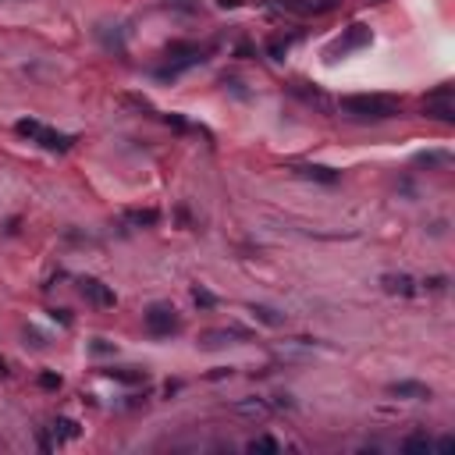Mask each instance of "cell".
<instances>
[{
    "mask_svg": "<svg viewBox=\"0 0 455 455\" xmlns=\"http://www.w3.org/2000/svg\"><path fill=\"white\" fill-rule=\"evenodd\" d=\"M78 292H82V299L93 302V306H114L117 302V295L97 278H78Z\"/></svg>",
    "mask_w": 455,
    "mask_h": 455,
    "instance_id": "7",
    "label": "cell"
},
{
    "mask_svg": "<svg viewBox=\"0 0 455 455\" xmlns=\"http://www.w3.org/2000/svg\"><path fill=\"white\" fill-rule=\"evenodd\" d=\"M53 438H57V441L78 438V423H75V420H57V423H53Z\"/></svg>",
    "mask_w": 455,
    "mask_h": 455,
    "instance_id": "14",
    "label": "cell"
},
{
    "mask_svg": "<svg viewBox=\"0 0 455 455\" xmlns=\"http://www.w3.org/2000/svg\"><path fill=\"white\" fill-rule=\"evenodd\" d=\"M104 377L117 381V384H142L146 381V370H135V367H107Z\"/></svg>",
    "mask_w": 455,
    "mask_h": 455,
    "instance_id": "11",
    "label": "cell"
},
{
    "mask_svg": "<svg viewBox=\"0 0 455 455\" xmlns=\"http://www.w3.org/2000/svg\"><path fill=\"white\" fill-rule=\"evenodd\" d=\"M192 302H196L199 310H214V306H217V299L210 295L206 288H192Z\"/></svg>",
    "mask_w": 455,
    "mask_h": 455,
    "instance_id": "16",
    "label": "cell"
},
{
    "mask_svg": "<svg viewBox=\"0 0 455 455\" xmlns=\"http://www.w3.org/2000/svg\"><path fill=\"white\" fill-rule=\"evenodd\" d=\"M249 452H281V445L274 438H256V441H249Z\"/></svg>",
    "mask_w": 455,
    "mask_h": 455,
    "instance_id": "18",
    "label": "cell"
},
{
    "mask_svg": "<svg viewBox=\"0 0 455 455\" xmlns=\"http://www.w3.org/2000/svg\"><path fill=\"white\" fill-rule=\"evenodd\" d=\"M342 114L356 117V121H391L402 114V104L391 100V97H381V93H352V97H342Z\"/></svg>",
    "mask_w": 455,
    "mask_h": 455,
    "instance_id": "1",
    "label": "cell"
},
{
    "mask_svg": "<svg viewBox=\"0 0 455 455\" xmlns=\"http://www.w3.org/2000/svg\"><path fill=\"white\" fill-rule=\"evenodd\" d=\"M253 317H256L260 324H267V327H285V313L263 306V302H256V306H253Z\"/></svg>",
    "mask_w": 455,
    "mask_h": 455,
    "instance_id": "13",
    "label": "cell"
},
{
    "mask_svg": "<svg viewBox=\"0 0 455 455\" xmlns=\"http://www.w3.org/2000/svg\"><path fill=\"white\" fill-rule=\"evenodd\" d=\"M423 288H427V292H445L448 278H427V281H423Z\"/></svg>",
    "mask_w": 455,
    "mask_h": 455,
    "instance_id": "23",
    "label": "cell"
},
{
    "mask_svg": "<svg viewBox=\"0 0 455 455\" xmlns=\"http://www.w3.org/2000/svg\"><path fill=\"white\" fill-rule=\"evenodd\" d=\"M164 121H167V125H171L174 132H189V121H185V117H181V114H167Z\"/></svg>",
    "mask_w": 455,
    "mask_h": 455,
    "instance_id": "21",
    "label": "cell"
},
{
    "mask_svg": "<svg viewBox=\"0 0 455 455\" xmlns=\"http://www.w3.org/2000/svg\"><path fill=\"white\" fill-rule=\"evenodd\" d=\"M381 285H384V292H391V295H416V292H420L409 274H384Z\"/></svg>",
    "mask_w": 455,
    "mask_h": 455,
    "instance_id": "10",
    "label": "cell"
},
{
    "mask_svg": "<svg viewBox=\"0 0 455 455\" xmlns=\"http://www.w3.org/2000/svg\"><path fill=\"white\" fill-rule=\"evenodd\" d=\"M125 221L129 224H135V228H154L157 221H160V214H157V210H129V214H125Z\"/></svg>",
    "mask_w": 455,
    "mask_h": 455,
    "instance_id": "12",
    "label": "cell"
},
{
    "mask_svg": "<svg viewBox=\"0 0 455 455\" xmlns=\"http://www.w3.org/2000/svg\"><path fill=\"white\" fill-rule=\"evenodd\" d=\"M8 374H11V370H8V363H4V359H0V377H8Z\"/></svg>",
    "mask_w": 455,
    "mask_h": 455,
    "instance_id": "27",
    "label": "cell"
},
{
    "mask_svg": "<svg viewBox=\"0 0 455 455\" xmlns=\"http://www.w3.org/2000/svg\"><path fill=\"white\" fill-rule=\"evenodd\" d=\"M391 395H399V399H416V402H427L434 391L427 384H420V381H395V384H388Z\"/></svg>",
    "mask_w": 455,
    "mask_h": 455,
    "instance_id": "8",
    "label": "cell"
},
{
    "mask_svg": "<svg viewBox=\"0 0 455 455\" xmlns=\"http://www.w3.org/2000/svg\"><path fill=\"white\" fill-rule=\"evenodd\" d=\"M402 452H434V441L427 434H413L402 441Z\"/></svg>",
    "mask_w": 455,
    "mask_h": 455,
    "instance_id": "15",
    "label": "cell"
},
{
    "mask_svg": "<svg viewBox=\"0 0 455 455\" xmlns=\"http://www.w3.org/2000/svg\"><path fill=\"white\" fill-rule=\"evenodd\" d=\"M235 409H238V413H249V416H263L270 406H267V402H238Z\"/></svg>",
    "mask_w": 455,
    "mask_h": 455,
    "instance_id": "19",
    "label": "cell"
},
{
    "mask_svg": "<svg viewBox=\"0 0 455 455\" xmlns=\"http://www.w3.org/2000/svg\"><path fill=\"white\" fill-rule=\"evenodd\" d=\"M40 388H47V391H57L60 388V374H40Z\"/></svg>",
    "mask_w": 455,
    "mask_h": 455,
    "instance_id": "20",
    "label": "cell"
},
{
    "mask_svg": "<svg viewBox=\"0 0 455 455\" xmlns=\"http://www.w3.org/2000/svg\"><path fill=\"white\" fill-rule=\"evenodd\" d=\"M370 40H374V33L367 25H352V28H345V36H338L335 43L327 47V60H338V57H345V53H352L359 47H367Z\"/></svg>",
    "mask_w": 455,
    "mask_h": 455,
    "instance_id": "5",
    "label": "cell"
},
{
    "mask_svg": "<svg viewBox=\"0 0 455 455\" xmlns=\"http://www.w3.org/2000/svg\"><path fill=\"white\" fill-rule=\"evenodd\" d=\"M427 117L445 121V125H452V121H455V104H452V89L448 85L434 89V93L427 97Z\"/></svg>",
    "mask_w": 455,
    "mask_h": 455,
    "instance_id": "6",
    "label": "cell"
},
{
    "mask_svg": "<svg viewBox=\"0 0 455 455\" xmlns=\"http://www.w3.org/2000/svg\"><path fill=\"white\" fill-rule=\"evenodd\" d=\"M15 132H18V135H25V139H33L36 146H43L47 154H68V149L75 146V135H68V132H53V129L40 125L36 117H25V121H18V125H15Z\"/></svg>",
    "mask_w": 455,
    "mask_h": 455,
    "instance_id": "3",
    "label": "cell"
},
{
    "mask_svg": "<svg viewBox=\"0 0 455 455\" xmlns=\"http://www.w3.org/2000/svg\"><path fill=\"white\" fill-rule=\"evenodd\" d=\"M221 8H238V0H221Z\"/></svg>",
    "mask_w": 455,
    "mask_h": 455,
    "instance_id": "28",
    "label": "cell"
},
{
    "mask_svg": "<svg viewBox=\"0 0 455 455\" xmlns=\"http://www.w3.org/2000/svg\"><path fill=\"white\" fill-rule=\"evenodd\" d=\"M25 345H33V349H47V342H43L40 331H28V327H25Z\"/></svg>",
    "mask_w": 455,
    "mask_h": 455,
    "instance_id": "22",
    "label": "cell"
},
{
    "mask_svg": "<svg viewBox=\"0 0 455 455\" xmlns=\"http://www.w3.org/2000/svg\"><path fill=\"white\" fill-rule=\"evenodd\" d=\"M438 452H445V455H448V452H455V438H445V441L438 445Z\"/></svg>",
    "mask_w": 455,
    "mask_h": 455,
    "instance_id": "26",
    "label": "cell"
},
{
    "mask_svg": "<svg viewBox=\"0 0 455 455\" xmlns=\"http://www.w3.org/2000/svg\"><path fill=\"white\" fill-rule=\"evenodd\" d=\"M267 53H270V57H274V60H281V57L288 53V40H281V36H274V40H270V43H267Z\"/></svg>",
    "mask_w": 455,
    "mask_h": 455,
    "instance_id": "17",
    "label": "cell"
},
{
    "mask_svg": "<svg viewBox=\"0 0 455 455\" xmlns=\"http://www.w3.org/2000/svg\"><path fill=\"white\" fill-rule=\"evenodd\" d=\"M50 317H53V320H60V324H65V327H72V317H68V310H53Z\"/></svg>",
    "mask_w": 455,
    "mask_h": 455,
    "instance_id": "25",
    "label": "cell"
},
{
    "mask_svg": "<svg viewBox=\"0 0 455 455\" xmlns=\"http://www.w3.org/2000/svg\"><path fill=\"white\" fill-rule=\"evenodd\" d=\"M206 60V50L203 47H196V43H189V40H174L171 47H167V65L164 68H157V78H178V75H185L189 68H196V65H203Z\"/></svg>",
    "mask_w": 455,
    "mask_h": 455,
    "instance_id": "2",
    "label": "cell"
},
{
    "mask_svg": "<svg viewBox=\"0 0 455 455\" xmlns=\"http://www.w3.org/2000/svg\"><path fill=\"white\" fill-rule=\"evenodd\" d=\"M146 331L154 338H171L181 331V317L174 306H164V302H157V306H149L146 310Z\"/></svg>",
    "mask_w": 455,
    "mask_h": 455,
    "instance_id": "4",
    "label": "cell"
},
{
    "mask_svg": "<svg viewBox=\"0 0 455 455\" xmlns=\"http://www.w3.org/2000/svg\"><path fill=\"white\" fill-rule=\"evenodd\" d=\"M295 174L299 178H310V181H320V185H335V181L342 178L335 167H324V164H299Z\"/></svg>",
    "mask_w": 455,
    "mask_h": 455,
    "instance_id": "9",
    "label": "cell"
},
{
    "mask_svg": "<svg viewBox=\"0 0 455 455\" xmlns=\"http://www.w3.org/2000/svg\"><path fill=\"white\" fill-rule=\"evenodd\" d=\"M93 352H97V356H107V352H114V345H110L107 338H93Z\"/></svg>",
    "mask_w": 455,
    "mask_h": 455,
    "instance_id": "24",
    "label": "cell"
}]
</instances>
